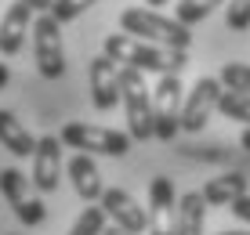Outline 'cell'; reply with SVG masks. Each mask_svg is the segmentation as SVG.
<instances>
[{
	"label": "cell",
	"instance_id": "cell-1",
	"mask_svg": "<svg viewBox=\"0 0 250 235\" xmlns=\"http://www.w3.org/2000/svg\"><path fill=\"white\" fill-rule=\"evenodd\" d=\"M102 55H109L116 65L138 69V73H156V76H182V69L188 65L185 51L160 47V43L138 40L131 33H109L102 43Z\"/></svg>",
	"mask_w": 250,
	"mask_h": 235
},
{
	"label": "cell",
	"instance_id": "cell-2",
	"mask_svg": "<svg viewBox=\"0 0 250 235\" xmlns=\"http://www.w3.org/2000/svg\"><path fill=\"white\" fill-rule=\"evenodd\" d=\"M120 29L138 37V40L160 43V47H174V51H188V43H192V29L178 19L160 15L156 7H127L120 15Z\"/></svg>",
	"mask_w": 250,
	"mask_h": 235
},
{
	"label": "cell",
	"instance_id": "cell-3",
	"mask_svg": "<svg viewBox=\"0 0 250 235\" xmlns=\"http://www.w3.org/2000/svg\"><path fill=\"white\" fill-rule=\"evenodd\" d=\"M120 101L127 112V134L134 141L156 137V119H152V91L145 83V73L120 65Z\"/></svg>",
	"mask_w": 250,
	"mask_h": 235
},
{
	"label": "cell",
	"instance_id": "cell-4",
	"mask_svg": "<svg viewBox=\"0 0 250 235\" xmlns=\"http://www.w3.org/2000/svg\"><path fill=\"white\" fill-rule=\"evenodd\" d=\"M58 137H62V145H69L76 152H87V156H127L134 145L131 134L94 127V123H65Z\"/></svg>",
	"mask_w": 250,
	"mask_h": 235
},
{
	"label": "cell",
	"instance_id": "cell-5",
	"mask_svg": "<svg viewBox=\"0 0 250 235\" xmlns=\"http://www.w3.org/2000/svg\"><path fill=\"white\" fill-rule=\"evenodd\" d=\"M33 55H37V69L44 80H58L65 73V47H62V22L51 11H44L33 22Z\"/></svg>",
	"mask_w": 250,
	"mask_h": 235
},
{
	"label": "cell",
	"instance_id": "cell-6",
	"mask_svg": "<svg viewBox=\"0 0 250 235\" xmlns=\"http://www.w3.org/2000/svg\"><path fill=\"white\" fill-rule=\"evenodd\" d=\"M182 109H185V87L182 76H160L152 87V119H156V137L174 141L182 130Z\"/></svg>",
	"mask_w": 250,
	"mask_h": 235
},
{
	"label": "cell",
	"instance_id": "cell-7",
	"mask_svg": "<svg viewBox=\"0 0 250 235\" xmlns=\"http://www.w3.org/2000/svg\"><path fill=\"white\" fill-rule=\"evenodd\" d=\"M0 196L7 199V206H11V214L19 217L25 228H37V224H44V203H40L37 196L29 192V177L19 170V167H4L0 170Z\"/></svg>",
	"mask_w": 250,
	"mask_h": 235
},
{
	"label": "cell",
	"instance_id": "cell-8",
	"mask_svg": "<svg viewBox=\"0 0 250 235\" xmlns=\"http://www.w3.org/2000/svg\"><path fill=\"white\" fill-rule=\"evenodd\" d=\"M221 94H225V83H221L218 76H200V80H196V87L185 94L182 130H188V134H200V130L207 127V119L214 116Z\"/></svg>",
	"mask_w": 250,
	"mask_h": 235
},
{
	"label": "cell",
	"instance_id": "cell-9",
	"mask_svg": "<svg viewBox=\"0 0 250 235\" xmlns=\"http://www.w3.org/2000/svg\"><path fill=\"white\" fill-rule=\"evenodd\" d=\"M149 235H178V192L163 174L149 181Z\"/></svg>",
	"mask_w": 250,
	"mask_h": 235
},
{
	"label": "cell",
	"instance_id": "cell-10",
	"mask_svg": "<svg viewBox=\"0 0 250 235\" xmlns=\"http://www.w3.org/2000/svg\"><path fill=\"white\" fill-rule=\"evenodd\" d=\"M33 188L37 192H55L62 181V137L44 134L37 137V152H33Z\"/></svg>",
	"mask_w": 250,
	"mask_h": 235
},
{
	"label": "cell",
	"instance_id": "cell-11",
	"mask_svg": "<svg viewBox=\"0 0 250 235\" xmlns=\"http://www.w3.org/2000/svg\"><path fill=\"white\" fill-rule=\"evenodd\" d=\"M87 83H91V101H94V109H98V112L116 109V101H120V65H116L109 55L91 58V65H87Z\"/></svg>",
	"mask_w": 250,
	"mask_h": 235
},
{
	"label": "cell",
	"instance_id": "cell-12",
	"mask_svg": "<svg viewBox=\"0 0 250 235\" xmlns=\"http://www.w3.org/2000/svg\"><path fill=\"white\" fill-rule=\"evenodd\" d=\"M102 210L109 214L113 224H120V228H127L134 235L149 232V210H142L124 188H105V192H102Z\"/></svg>",
	"mask_w": 250,
	"mask_h": 235
},
{
	"label": "cell",
	"instance_id": "cell-13",
	"mask_svg": "<svg viewBox=\"0 0 250 235\" xmlns=\"http://www.w3.org/2000/svg\"><path fill=\"white\" fill-rule=\"evenodd\" d=\"M33 7L22 4V0H15L11 7L4 11V19H0V55H19L25 47V33H33Z\"/></svg>",
	"mask_w": 250,
	"mask_h": 235
},
{
	"label": "cell",
	"instance_id": "cell-14",
	"mask_svg": "<svg viewBox=\"0 0 250 235\" xmlns=\"http://www.w3.org/2000/svg\"><path fill=\"white\" fill-rule=\"evenodd\" d=\"M0 145L19 159H33V152H37V137L25 130V123L11 109H0Z\"/></svg>",
	"mask_w": 250,
	"mask_h": 235
},
{
	"label": "cell",
	"instance_id": "cell-15",
	"mask_svg": "<svg viewBox=\"0 0 250 235\" xmlns=\"http://www.w3.org/2000/svg\"><path fill=\"white\" fill-rule=\"evenodd\" d=\"M69 177H73V188H76V196L83 199V203H94V199H102V174L98 167H94V159L87 152H76L73 159H69Z\"/></svg>",
	"mask_w": 250,
	"mask_h": 235
},
{
	"label": "cell",
	"instance_id": "cell-16",
	"mask_svg": "<svg viewBox=\"0 0 250 235\" xmlns=\"http://www.w3.org/2000/svg\"><path fill=\"white\" fill-rule=\"evenodd\" d=\"M250 181L243 177V174H221V177H210L203 185V199L207 206H232L239 196H247Z\"/></svg>",
	"mask_w": 250,
	"mask_h": 235
},
{
	"label": "cell",
	"instance_id": "cell-17",
	"mask_svg": "<svg viewBox=\"0 0 250 235\" xmlns=\"http://www.w3.org/2000/svg\"><path fill=\"white\" fill-rule=\"evenodd\" d=\"M207 224V199L203 192L178 196V235H203Z\"/></svg>",
	"mask_w": 250,
	"mask_h": 235
},
{
	"label": "cell",
	"instance_id": "cell-18",
	"mask_svg": "<svg viewBox=\"0 0 250 235\" xmlns=\"http://www.w3.org/2000/svg\"><path fill=\"white\" fill-rule=\"evenodd\" d=\"M218 112L225 119H236V123H247L250 127V94L243 91H225L218 101Z\"/></svg>",
	"mask_w": 250,
	"mask_h": 235
},
{
	"label": "cell",
	"instance_id": "cell-19",
	"mask_svg": "<svg viewBox=\"0 0 250 235\" xmlns=\"http://www.w3.org/2000/svg\"><path fill=\"white\" fill-rule=\"evenodd\" d=\"M218 4H225V0H182V4L174 7V19L192 29V25H200L203 19H210V11Z\"/></svg>",
	"mask_w": 250,
	"mask_h": 235
},
{
	"label": "cell",
	"instance_id": "cell-20",
	"mask_svg": "<svg viewBox=\"0 0 250 235\" xmlns=\"http://www.w3.org/2000/svg\"><path fill=\"white\" fill-rule=\"evenodd\" d=\"M105 221H109V214L102 210V203L98 206H87V210L76 217V224L69 228V235H102V232L109 228Z\"/></svg>",
	"mask_w": 250,
	"mask_h": 235
},
{
	"label": "cell",
	"instance_id": "cell-21",
	"mask_svg": "<svg viewBox=\"0 0 250 235\" xmlns=\"http://www.w3.org/2000/svg\"><path fill=\"white\" fill-rule=\"evenodd\" d=\"M218 80L225 83V91H243V94H250V65H243V62H225Z\"/></svg>",
	"mask_w": 250,
	"mask_h": 235
},
{
	"label": "cell",
	"instance_id": "cell-22",
	"mask_svg": "<svg viewBox=\"0 0 250 235\" xmlns=\"http://www.w3.org/2000/svg\"><path fill=\"white\" fill-rule=\"evenodd\" d=\"M225 25L232 33H247L250 29V0H229L225 4Z\"/></svg>",
	"mask_w": 250,
	"mask_h": 235
},
{
	"label": "cell",
	"instance_id": "cell-23",
	"mask_svg": "<svg viewBox=\"0 0 250 235\" xmlns=\"http://www.w3.org/2000/svg\"><path fill=\"white\" fill-rule=\"evenodd\" d=\"M98 0H55V7H51V15H55L58 22H73V19H80L87 7H94Z\"/></svg>",
	"mask_w": 250,
	"mask_h": 235
},
{
	"label": "cell",
	"instance_id": "cell-24",
	"mask_svg": "<svg viewBox=\"0 0 250 235\" xmlns=\"http://www.w3.org/2000/svg\"><path fill=\"white\" fill-rule=\"evenodd\" d=\"M229 210H232V214H236V217H239V221H247V224H250V192H247V196H239V199H236V203H232V206H229Z\"/></svg>",
	"mask_w": 250,
	"mask_h": 235
},
{
	"label": "cell",
	"instance_id": "cell-25",
	"mask_svg": "<svg viewBox=\"0 0 250 235\" xmlns=\"http://www.w3.org/2000/svg\"><path fill=\"white\" fill-rule=\"evenodd\" d=\"M22 4H29L33 11H40V15H44V11H51V7H55V0H22Z\"/></svg>",
	"mask_w": 250,
	"mask_h": 235
},
{
	"label": "cell",
	"instance_id": "cell-26",
	"mask_svg": "<svg viewBox=\"0 0 250 235\" xmlns=\"http://www.w3.org/2000/svg\"><path fill=\"white\" fill-rule=\"evenodd\" d=\"M7 80H11V69H7L4 62H0V91H4V87H7Z\"/></svg>",
	"mask_w": 250,
	"mask_h": 235
},
{
	"label": "cell",
	"instance_id": "cell-27",
	"mask_svg": "<svg viewBox=\"0 0 250 235\" xmlns=\"http://www.w3.org/2000/svg\"><path fill=\"white\" fill-rule=\"evenodd\" d=\"M102 235H134V232H127V228H120V224H109Z\"/></svg>",
	"mask_w": 250,
	"mask_h": 235
},
{
	"label": "cell",
	"instance_id": "cell-28",
	"mask_svg": "<svg viewBox=\"0 0 250 235\" xmlns=\"http://www.w3.org/2000/svg\"><path fill=\"white\" fill-rule=\"evenodd\" d=\"M239 145H243V149H250V127L243 130V134H239Z\"/></svg>",
	"mask_w": 250,
	"mask_h": 235
},
{
	"label": "cell",
	"instance_id": "cell-29",
	"mask_svg": "<svg viewBox=\"0 0 250 235\" xmlns=\"http://www.w3.org/2000/svg\"><path fill=\"white\" fill-rule=\"evenodd\" d=\"M145 4H149V7H160V4H167V0H145Z\"/></svg>",
	"mask_w": 250,
	"mask_h": 235
},
{
	"label": "cell",
	"instance_id": "cell-30",
	"mask_svg": "<svg viewBox=\"0 0 250 235\" xmlns=\"http://www.w3.org/2000/svg\"><path fill=\"white\" fill-rule=\"evenodd\" d=\"M221 235H250V232H221Z\"/></svg>",
	"mask_w": 250,
	"mask_h": 235
}]
</instances>
